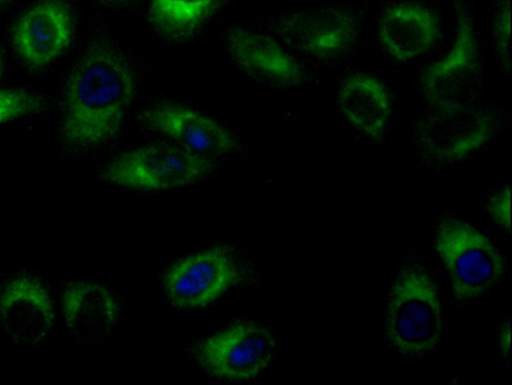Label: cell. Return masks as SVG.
<instances>
[{
    "mask_svg": "<svg viewBox=\"0 0 512 385\" xmlns=\"http://www.w3.org/2000/svg\"><path fill=\"white\" fill-rule=\"evenodd\" d=\"M136 81L113 47H92L73 69L65 90L62 133L79 146L102 144L120 130Z\"/></svg>",
    "mask_w": 512,
    "mask_h": 385,
    "instance_id": "6da1fadb",
    "label": "cell"
},
{
    "mask_svg": "<svg viewBox=\"0 0 512 385\" xmlns=\"http://www.w3.org/2000/svg\"><path fill=\"white\" fill-rule=\"evenodd\" d=\"M442 335V314L436 288L416 261L401 266L392 283L386 337L401 354L418 356L436 348Z\"/></svg>",
    "mask_w": 512,
    "mask_h": 385,
    "instance_id": "7a4b0ae2",
    "label": "cell"
},
{
    "mask_svg": "<svg viewBox=\"0 0 512 385\" xmlns=\"http://www.w3.org/2000/svg\"><path fill=\"white\" fill-rule=\"evenodd\" d=\"M457 34L450 51L429 66L421 77L426 100L437 110L474 106L481 91V61L472 16L455 0Z\"/></svg>",
    "mask_w": 512,
    "mask_h": 385,
    "instance_id": "3957f363",
    "label": "cell"
},
{
    "mask_svg": "<svg viewBox=\"0 0 512 385\" xmlns=\"http://www.w3.org/2000/svg\"><path fill=\"white\" fill-rule=\"evenodd\" d=\"M434 245L461 300L484 294L503 274V260L491 241L462 221L443 219L436 228Z\"/></svg>",
    "mask_w": 512,
    "mask_h": 385,
    "instance_id": "277c9868",
    "label": "cell"
},
{
    "mask_svg": "<svg viewBox=\"0 0 512 385\" xmlns=\"http://www.w3.org/2000/svg\"><path fill=\"white\" fill-rule=\"evenodd\" d=\"M213 169L206 156L181 146L155 143L125 152L104 169L110 183L141 190H164L189 185Z\"/></svg>",
    "mask_w": 512,
    "mask_h": 385,
    "instance_id": "5b68a950",
    "label": "cell"
},
{
    "mask_svg": "<svg viewBox=\"0 0 512 385\" xmlns=\"http://www.w3.org/2000/svg\"><path fill=\"white\" fill-rule=\"evenodd\" d=\"M274 335L252 323L234 324L203 340L194 352L198 364L208 373L230 380L255 377L272 360Z\"/></svg>",
    "mask_w": 512,
    "mask_h": 385,
    "instance_id": "8992f818",
    "label": "cell"
},
{
    "mask_svg": "<svg viewBox=\"0 0 512 385\" xmlns=\"http://www.w3.org/2000/svg\"><path fill=\"white\" fill-rule=\"evenodd\" d=\"M239 277V266L230 251L213 247L172 265L165 273L163 287L174 306L195 308L218 298Z\"/></svg>",
    "mask_w": 512,
    "mask_h": 385,
    "instance_id": "52a82bcc",
    "label": "cell"
},
{
    "mask_svg": "<svg viewBox=\"0 0 512 385\" xmlns=\"http://www.w3.org/2000/svg\"><path fill=\"white\" fill-rule=\"evenodd\" d=\"M497 128L494 114L475 106L438 110L417 127L423 151L440 162L466 157L491 140Z\"/></svg>",
    "mask_w": 512,
    "mask_h": 385,
    "instance_id": "ba28073f",
    "label": "cell"
},
{
    "mask_svg": "<svg viewBox=\"0 0 512 385\" xmlns=\"http://www.w3.org/2000/svg\"><path fill=\"white\" fill-rule=\"evenodd\" d=\"M0 324L17 344L44 342L54 324L53 303L46 287L30 275L6 281L0 288Z\"/></svg>",
    "mask_w": 512,
    "mask_h": 385,
    "instance_id": "9c48e42d",
    "label": "cell"
},
{
    "mask_svg": "<svg viewBox=\"0 0 512 385\" xmlns=\"http://www.w3.org/2000/svg\"><path fill=\"white\" fill-rule=\"evenodd\" d=\"M139 119L145 127L203 156L229 153L237 147L234 136L222 125L180 105L161 104L150 107L141 113Z\"/></svg>",
    "mask_w": 512,
    "mask_h": 385,
    "instance_id": "30bf717a",
    "label": "cell"
},
{
    "mask_svg": "<svg viewBox=\"0 0 512 385\" xmlns=\"http://www.w3.org/2000/svg\"><path fill=\"white\" fill-rule=\"evenodd\" d=\"M72 23L69 11L57 0H47L27 11L16 23L13 41L31 66H43L69 45Z\"/></svg>",
    "mask_w": 512,
    "mask_h": 385,
    "instance_id": "8fae6325",
    "label": "cell"
},
{
    "mask_svg": "<svg viewBox=\"0 0 512 385\" xmlns=\"http://www.w3.org/2000/svg\"><path fill=\"white\" fill-rule=\"evenodd\" d=\"M289 40L318 59H331L346 52L359 32L357 16L343 7H324L297 15L285 26Z\"/></svg>",
    "mask_w": 512,
    "mask_h": 385,
    "instance_id": "7c38bea8",
    "label": "cell"
},
{
    "mask_svg": "<svg viewBox=\"0 0 512 385\" xmlns=\"http://www.w3.org/2000/svg\"><path fill=\"white\" fill-rule=\"evenodd\" d=\"M440 36L437 16L417 3H399L389 7L379 22V38L397 61H407L427 52Z\"/></svg>",
    "mask_w": 512,
    "mask_h": 385,
    "instance_id": "4fadbf2b",
    "label": "cell"
},
{
    "mask_svg": "<svg viewBox=\"0 0 512 385\" xmlns=\"http://www.w3.org/2000/svg\"><path fill=\"white\" fill-rule=\"evenodd\" d=\"M226 42L236 63L255 77L282 85H296L304 79L302 66L268 36L234 29Z\"/></svg>",
    "mask_w": 512,
    "mask_h": 385,
    "instance_id": "5bb4252c",
    "label": "cell"
},
{
    "mask_svg": "<svg viewBox=\"0 0 512 385\" xmlns=\"http://www.w3.org/2000/svg\"><path fill=\"white\" fill-rule=\"evenodd\" d=\"M61 310L67 327L84 340H97L116 322L118 306L102 285L90 281L70 283L61 295Z\"/></svg>",
    "mask_w": 512,
    "mask_h": 385,
    "instance_id": "9a60e30c",
    "label": "cell"
},
{
    "mask_svg": "<svg viewBox=\"0 0 512 385\" xmlns=\"http://www.w3.org/2000/svg\"><path fill=\"white\" fill-rule=\"evenodd\" d=\"M338 104L343 115L374 141L380 140L387 128L391 99L385 85L367 73H354L341 84Z\"/></svg>",
    "mask_w": 512,
    "mask_h": 385,
    "instance_id": "2e32d148",
    "label": "cell"
},
{
    "mask_svg": "<svg viewBox=\"0 0 512 385\" xmlns=\"http://www.w3.org/2000/svg\"><path fill=\"white\" fill-rule=\"evenodd\" d=\"M219 0H151L152 24L172 38L192 33L217 7Z\"/></svg>",
    "mask_w": 512,
    "mask_h": 385,
    "instance_id": "e0dca14e",
    "label": "cell"
},
{
    "mask_svg": "<svg viewBox=\"0 0 512 385\" xmlns=\"http://www.w3.org/2000/svg\"><path fill=\"white\" fill-rule=\"evenodd\" d=\"M44 106L41 97L22 90L0 91V123L30 112L40 110Z\"/></svg>",
    "mask_w": 512,
    "mask_h": 385,
    "instance_id": "ac0fdd59",
    "label": "cell"
},
{
    "mask_svg": "<svg viewBox=\"0 0 512 385\" xmlns=\"http://www.w3.org/2000/svg\"><path fill=\"white\" fill-rule=\"evenodd\" d=\"M510 0H502L493 23L495 48L504 71H510Z\"/></svg>",
    "mask_w": 512,
    "mask_h": 385,
    "instance_id": "d6986e66",
    "label": "cell"
},
{
    "mask_svg": "<svg viewBox=\"0 0 512 385\" xmlns=\"http://www.w3.org/2000/svg\"><path fill=\"white\" fill-rule=\"evenodd\" d=\"M491 217L507 232L510 231V187L498 190L488 202Z\"/></svg>",
    "mask_w": 512,
    "mask_h": 385,
    "instance_id": "ffe728a7",
    "label": "cell"
},
{
    "mask_svg": "<svg viewBox=\"0 0 512 385\" xmlns=\"http://www.w3.org/2000/svg\"><path fill=\"white\" fill-rule=\"evenodd\" d=\"M500 348L504 355L507 357L510 356V323L509 321H506L502 324L501 330H500Z\"/></svg>",
    "mask_w": 512,
    "mask_h": 385,
    "instance_id": "44dd1931",
    "label": "cell"
},
{
    "mask_svg": "<svg viewBox=\"0 0 512 385\" xmlns=\"http://www.w3.org/2000/svg\"><path fill=\"white\" fill-rule=\"evenodd\" d=\"M12 0H0V7L4 6L5 4L11 2Z\"/></svg>",
    "mask_w": 512,
    "mask_h": 385,
    "instance_id": "7402d4cb",
    "label": "cell"
},
{
    "mask_svg": "<svg viewBox=\"0 0 512 385\" xmlns=\"http://www.w3.org/2000/svg\"><path fill=\"white\" fill-rule=\"evenodd\" d=\"M110 1H122V0H110Z\"/></svg>",
    "mask_w": 512,
    "mask_h": 385,
    "instance_id": "603a6c76",
    "label": "cell"
},
{
    "mask_svg": "<svg viewBox=\"0 0 512 385\" xmlns=\"http://www.w3.org/2000/svg\"><path fill=\"white\" fill-rule=\"evenodd\" d=\"M0 71H1V60H0Z\"/></svg>",
    "mask_w": 512,
    "mask_h": 385,
    "instance_id": "cb8c5ba5",
    "label": "cell"
}]
</instances>
